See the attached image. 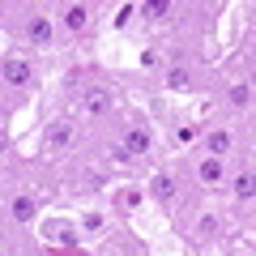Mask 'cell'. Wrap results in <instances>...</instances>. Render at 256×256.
<instances>
[{"label": "cell", "instance_id": "8fae6325", "mask_svg": "<svg viewBox=\"0 0 256 256\" xmlns=\"http://www.w3.org/2000/svg\"><path fill=\"white\" fill-rule=\"evenodd\" d=\"M171 192H175L171 175H154V196H162V201H166V196H171Z\"/></svg>", "mask_w": 256, "mask_h": 256}, {"label": "cell", "instance_id": "9c48e42d", "mask_svg": "<svg viewBox=\"0 0 256 256\" xmlns=\"http://www.w3.org/2000/svg\"><path fill=\"white\" fill-rule=\"evenodd\" d=\"M30 214H34V201H30V196H18V201H13V218H18V222H26Z\"/></svg>", "mask_w": 256, "mask_h": 256}, {"label": "cell", "instance_id": "6da1fadb", "mask_svg": "<svg viewBox=\"0 0 256 256\" xmlns=\"http://www.w3.org/2000/svg\"><path fill=\"white\" fill-rule=\"evenodd\" d=\"M4 82H9V86H26L30 82V64L26 60H9V64H4Z\"/></svg>", "mask_w": 256, "mask_h": 256}, {"label": "cell", "instance_id": "ba28073f", "mask_svg": "<svg viewBox=\"0 0 256 256\" xmlns=\"http://www.w3.org/2000/svg\"><path fill=\"white\" fill-rule=\"evenodd\" d=\"M226 150H230V137H226V132H210V154L222 158Z\"/></svg>", "mask_w": 256, "mask_h": 256}, {"label": "cell", "instance_id": "30bf717a", "mask_svg": "<svg viewBox=\"0 0 256 256\" xmlns=\"http://www.w3.org/2000/svg\"><path fill=\"white\" fill-rule=\"evenodd\" d=\"M86 111H90V116H102V111H107V94H90V98H86Z\"/></svg>", "mask_w": 256, "mask_h": 256}, {"label": "cell", "instance_id": "4fadbf2b", "mask_svg": "<svg viewBox=\"0 0 256 256\" xmlns=\"http://www.w3.org/2000/svg\"><path fill=\"white\" fill-rule=\"evenodd\" d=\"M248 98H252L248 86H235V90H230V102H235V107H248Z\"/></svg>", "mask_w": 256, "mask_h": 256}, {"label": "cell", "instance_id": "7c38bea8", "mask_svg": "<svg viewBox=\"0 0 256 256\" xmlns=\"http://www.w3.org/2000/svg\"><path fill=\"white\" fill-rule=\"evenodd\" d=\"M166 86H171V90H184V86H188V73H184V68H171V73H166Z\"/></svg>", "mask_w": 256, "mask_h": 256}, {"label": "cell", "instance_id": "7a4b0ae2", "mask_svg": "<svg viewBox=\"0 0 256 256\" xmlns=\"http://www.w3.org/2000/svg\"><path fill=\"white\" fill-rule=\"evenodd\" d=\"M124 150H128V154H146V150H150L146 128H132V132H128V141H124Z\"/></svg>", "mask_w": 256, "mask_h": 256}, {"label": "cell", "instance_id": "8992f818", "mask_svg": "<svg viewBox=\"0 0 256 256\" xmlns=\"http://www.w3.org/2000/svg\"><path fill=\"white\" fill-rule=\"evenodd\" d=\"M235 196H244V201H248V196H256V175H239V180H235Z\"/></svg>", "mask_w": 256, "mask_h": 256}, {"label": "cell", "instance_id": "277c9868", "mask_svg": "<svg viewBox=\"0 0 256 256\" xmlns=\"http://www.w3.org/2000/svg\"><path fill=\"white\" fill-rule=\"evenodd\" d=\"M201 180L205 184H218L222 180V158H205V162H201Z\"/></svg>", "mask_w": 256, "mask_h": 256}, {"label": "cell", "instance_id": "5b68a950", "mask_svg": "<svg viewBox=\"0 0 256 256\" xmlns=\"http://www.w3.org/2000/svg\"><path fill=\"white\" fill-rule=\"evenodd\" d=\"M68 137H73V132H68V124H56L52 132H47V150H60V146H68Z\"/></svg>", "mask_w": 256, "mask_h": 256}, {"label": "cell", "instance_id": "5bb4252c", "mask_svg": "<svg viewBox=\"0 0 256 256\" xmlns=\"http://www.w3.org/2000/svg\"><path fill=\"white\" fill-rule=\"evenodd\" d=\"M166 13H171L166 0H150V18H166Z\"/></svg>", "mask_w": 256, "mask_h": 256}, {"label": "cell", "instance_id": "3957f363", "mask_svg": "<svg viewBox=\"0 0 256 256\" xmlns=\"http://www.w3.org/2000/svg\"><path fill=\"white\" fill-rule=\"evenodd\" d=\"M86 22H90V13H86V4H73V9L64 13V26H68V30H82Z\"/></svg>", "mask_w": 256, "mask_h": 256}, {"label": "cell", "instance_id": "52a82bcc", "mask_svg": "<svg viewBox=\"0 0 256 256\" xmlns=\"http://www.w3.org/2000/svg\"><path fill=\"white\" fill-rule=\"evenodd\" d=\"M30 38H34V43L52 38V22H47V18H34V22H30Z\"/></svg>", "mask_w": 256, "mask_h": 256}]
</instances>
